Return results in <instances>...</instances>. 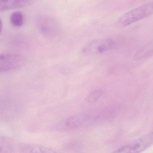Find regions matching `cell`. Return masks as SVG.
<instances>
[{"instance_id": "cell-2", "label": "cell", "mask_w": 153, "mask_h": 153, "mask_svg": "<svg viewBox=\"0 0 153 153\" xmlns=\"http://www.w3.org/2000/svg\"><path fill=\"white\" fill-rule=\"evenodd\" d=\"M153 15V2L145 4L123 14L118 19L123 26L129 25Z\"/></svg>"}, {"instance_id": "cell-11", "label": "cell", "mask_w": 153, "mask_h": 153, "mask_svg": "<svg viewBox=\"0 0 153 153\" xmlns=\"http://www.w3.org/2000/svg\"><path fill=\"white\" fill-rule=\"evenodd\" d=\"M102 92L100 89H97L91 92L86 97L87 102H88L94 103L96 102L101 97Z\"/></svg>"}, {"instance_id": "cell-3", "label": "cell", "mask_w": 153, "mask_h": 153, "mask_svg": "<svg viewBox=\"0 0 153 153\" xmlns=\"http://www.w3.org/2000/svg\"><path fill=\"white\" fill-rule=\"evenodd\" d=\"M25 59L20 54L14 53H1L0 55V71H10L22 67Z\"/></svg>"}, {"instance_id": "cell-5", "label": "cell", "mask_w": 153, "mask_h": 153, "mask_svg": "<svg viewBox=\"0 0 153 153\" xmlns=\"http://www.w3.org/2000/svg\"><path fill=\"white\" fill-rule=\"evenodd\" d=\"M114 42L112 40H95L86 45L83 48L82 52L84 53H102L113 48Z\"/></svg>"}, {"instance_id": "cell-7", "label": "cell", "mask_w": 153, "mask_h": 153, "mask_svg": "<svg viewBox=\"0 0 153 153\" xmlns=\"http://www.w3.org/2000/svg\"><path fill=\"white\" fill-rule=\"evenodd\" d=\"M37 0H0L1 12L21 8L34 4Z\"/></svg>"}, {"instance_id": "cell-9", "label": "cell", "mask_w": 153, "mask_h": 153, "mask_svg": "<svg viewBox=\"0 0 153 153\" xmlns=\"http://www.w3.org/2000/svg\"><path fill=\"white\" fill-rule=\"evenodd\" d=\"M17 144L10 138L1 137L0 139V153H15Z\"/></svg>"}, {"instance_id": "cell-10", "label": "cell", "mask_w": 153, "mask_h": 153, "mask_svg": "<svg viewBox=\"0 0 153 153\" xmlns=\"http://www.w3.org/2000/svg\"><path fill=\"white\" fill-rule=\"evenodd\" d=\"M10 22L16 27H20L24 25V16L22 12L15 11L10 15Z\"/></svg>"}, {"instance_id": "cell-4", "label": "cell", "mask_w": 153, "mask_h": 153, "mask_svg": "<svg viewBox=\"0 0 153 153\" xmlns=\"http://www.w3.org/2000/svg\"><path fill=\"white\" fill-rule=\"evenodd\" d=\"M153 144V132L137 140L116 150V153H138L147 148Z\"/></svg>"}, {"instance_id": "cell-1", "label": "cell", "mask_w": 153, "mask_h": 153, "mask_svg": "<svg viewBox=\"0 0 153 153\" xmlns=\"http://www.w3.org/2000/svg\"><path fill=\"white\" fill-rule=\"evenodd\" d=\"M36 25L40 33L47 38L57 37L62 32V26L59 21L51 16H37L36 19Z\"/></svg>"}, {"instance_id": "cell-8", "label": "cell", "mask_w": 153, "mask_h": 153, "mask_svg": "<svg viewBox=\"0 0 153 153\" xmlns=\"http://www.w3.org/2000/svg\"><path fill=\"white\" fill-rule=\"evenodd\" d=\"M86 116L84 115H75L67 118L61 125L62 128L67 130H72L80 128L85 123Z\"/></svg>"}, {"instance_id": "cell-6", "label": "cell", "mask_w": 153, "mask_h": 153, "mask_svg": "<svg viewBox=\"0 0 153 153\" xmlns=\"http://www.w3.org/2000/svg\"><path fill=\"white\" fill-rule=\"evenodd\" d=\"M17 152L25 153H52L56 151L51 147L28 143H19L17 146Z\"/></svg>"}]
</instances>
